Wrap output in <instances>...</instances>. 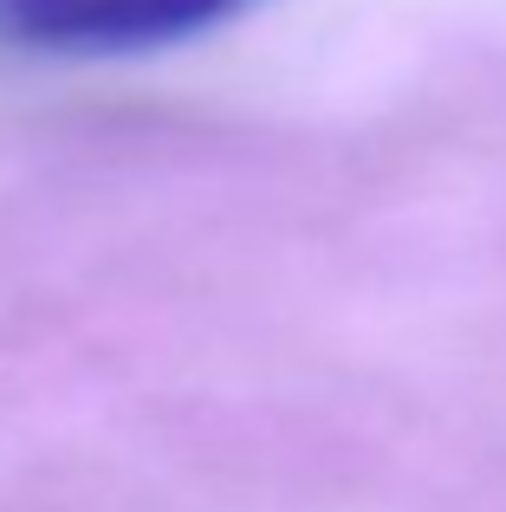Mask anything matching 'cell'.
<instances>
[{
    "label": "cell",
    "instance_id": "1",
    "mask_svg": "<svg viewBox=\"0 0 506 512\" xmlns=\"http://www.w3.org/2000/svg\"><path fill=\"white\" fill-rule=\"evenodd\" d=\"M260 0H0V26L52 52H150L215 33Z\"/></svg>",
    "mask_w": 506,
    "mask_h": 512
}]
</instances>
